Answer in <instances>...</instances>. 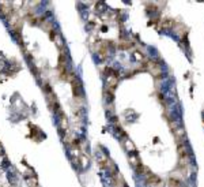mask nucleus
I'll return each instance as SVG.
<instances>
[{
    "label": "nucleus",
    "mask_w": 204,
    "mask_h": 187,
    "mask_svg": "<svg viewBox=\"0 0 204 187\" xmlns=\"http://www.w3.org/2000/svg\"><path fill=\"white\" fill-rule=\"evenodd\" d=\"M3 176H4L8 187H19L21 186V176H19L18 171L14 167L10 168L8 171H5V172L3 173Z\"/></svg>",
    "instance_id": "f257e3e1"
},
{
    "label": "nucleus",
    "mask_w": 204,
    "mask_h": 187,
    "mask_svg": "<svg viewBox=\"0 0 204 187\" xmlns=\"http://www.w3.org/2000/svg\"><path fill=\"white\" fill-rule=\"evenodd\" d=\"M50 6V2H48V0H45V2H40V3H37L34 6V8H33V12H34L35 17L41 18L44 15V12L46 11V10H49V7Z\"/></svg>",
    "instance_id": "f03ea898"
},
{
    "label": "nucleus",
    "mask_w": 204,
    "mask_h": 187,
    "mask_svg": "<svg viewBox=\"0 0 204 187\" xmlns=\"http://www.w3.org/2000/svg\"><path fill=\"white\" fill-rule=\"evenodd\" d=\"M24 62H26L27 67L30 68V71H31L35 77H37V75H40V74H38L37 67H35V62H34V58H33L31 53H24Z\"/></svg>",
    "instance_id": "7ed1b4c3"
},
{
    "label": "nucleus",
    "mask_w": 204,
    "mask_h": 187,
    "mask_svg": "<svg viewBox=\"0 0 204 187\" xmlns=\"http://www.w3.org/2000/svg\"><path fill=\"white\" fill-rule=\"evenodd\" d=\"M7 33H8V36L11 37V40H12V41L15 42L16 45H19V47H22V45H23V41H22V36H21V33H19L16 29H14V28L8 29Z\"/></svg>",
    "instance_id": "20e7f679"
},
{
    "label": "nucleus",
    "mask_w": 204,
    "mask_h": 187,
    "mask_svg": "<svg viewBox=\"0 0 204 187\" xmlns=\"http://www.w3.org/2000/svg\"><path fill=\"white\" fill-rule=\"evenodd\" d=\"M64 115H63V111H60V112H53L52 113V123L54 124V126L59 129V127H61L63 124V120H64Z\"/></svg>",
    "instance_id": "39448f33"
},
{
    "label": "nucleus",
    "mask_w": 204,
    "mask_h": 187,
    "mask_svg": "<svg viewBox=\"0 0 204 187\" xmlns=\"http://www.w3.org/2000/svg\"><path fill=\"white\" fill-rule=\"evenodd\" d=\"M12 167H14L12 162H11V160L8 159L7 156H4V157L0 159V172L2 173H4L5 171H8L10 168H12Z\"/></svg>",
    "instance_id": "423d86ee"
},
{
    "label": "nucleus",
    "mask_w": 204,
    "mask_h": 187,
    "mask_svg": "<svg viewBox=\"0 0 204 187\" xmlns=\"http://www.w3.org/2000/svg\"><path fill=\"white\" fill-rule=\"evenodd\" d=\"M42 22H45V23H50V22H53L54 19H56V15H54V11L53 10H46L45 12H44V15L40 18Z\"/></svg>",
    "instance_id": "0eeeda50"
},
{
    "label": "nucleus",
    "mask_w": 204,
    "mask_h": 187,
    "mask_svg": "<svg viewBox=\"0 0 204 187\" xmlns=\"http://www.w3.org/2000/svg\"><path fill=\"white\" fill-rule=\"evenodd\" d=\"M113 100H114L113 89H106L105 94H103V101H105V104L106 105H112L113 104Z\"/></svg>",
    "instance_id": "6e6552de"
},
{
    "label": "nucleus",
    "mask_w": 204,
    "mask_h": 187,
    "mask_svg": "<svg viewBox=\"0 0 204 187\" xmlns=\"http://www.w3.org/2000/svg\"><path fill=\"white\" fill-rule=\"evenodd\" d=\"M91 58H92V60H94V63L97 64V66H99V64L103 62V55L99 52V51H98V52H92Z\"/></svg>",
    "instance_id": "1a4fd4ad"
},
{
    "label": "nucleus",
    "mask_w": 204,
    "mask_h": 187,
    "mask_svg": "<svg viewBox=\"0 0 204 187\" xmlns=\"http://www.w3.org/2000/svg\"><path fill=\"white\" fill-rule=\"evenodd\" d=\"M75 6H76V10L79 11V14H80V12H83V11H89V10H90L89 4L84 3V2H76Z\"/></svg>",
    "instance_id": "9d476101"
},
{
    "label": "nucleus",
    "mask_w": 204,
    "mask_h": 187,
    "mask_svg": "<svg viewBox=\"0 0 204 187\" xmlns=\"http://www.w3.org/2000/svg\"><path fill=\"white\" fill-rule=\"evenodd\" d=\"M49 25H50V29H52V32H53L54 34L61 33V26H60V22L57 19H54L53 22H50Z\"/></svg>",
    "instance_id": "9b49d317"
},
{
    "label": "nucleus",
    "mask_w": 204,
    "mask_h": 187,
    "mask_svg": "<svg viewBox=\"0 0 204 187\" xmlns=\"http://www.w3.org/2000/svg\"><path fill=\"white\" fill-rule=\"evenodd\" d=\"M0 21H2L3 25H4L5 28H7V30H8V29L12 28V26H11V22H10V18H8V15H7V14L2 12V14H0Z\"/></svg>",
    "instance_id": "f8f14e48"
},
{
    "label": "nucleus",
    "mask_w": 204,
    "mask_h": 187,
    "mask_svg": "<svg viewBox=\"0 0 204 187\" xmlns=\"http://www.w3.org/2000/svg\"><path fill=\"white\" fill-rule=\"evenodd\" d=\"M95 26H97V25H95V22H94V21H91V19H90L89 22H86V26H84V30H86L87 33H91V32L95 29Z\"/></svg>",
    "instance_id": "ddd939ff"
},
{
    "label": "nucleus",
    "mask_w": 204,
    "mask_h": 187,
    "mask_svg": "<svg viewBox=\"0 0 204 187\" xmlns=\"http://www.w3.org/2000/svg\"><path fill=\"white\" fill-rule=\"evenodd\" d=\"M50 108H52V113H53V112H60V111H61V105H60L59 101H53V102H52Z\"/></svg>",
    "instance_id": "4468645a"
},
{
    "label": "nucleus",
    "mask_w": 204,
    "mask_h": 187,
    "mask_svg": "<svg viewBox=\"0 0 204 187\" xmlns=\"http://www.w3.org/2000/svg\"><path fill=\"white\" fill-rule=\"evenodd\" d=\"M5 156V150H4V148H3V145L0 143V157H4Z\"/></svg>",
    "instance_id": "2eb2a0df"
}]
</instances>
